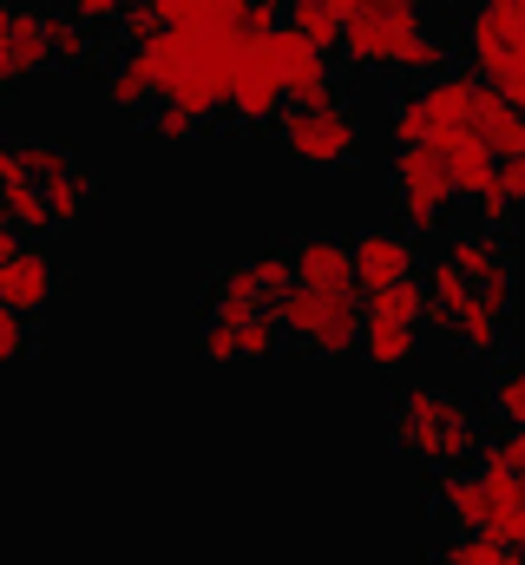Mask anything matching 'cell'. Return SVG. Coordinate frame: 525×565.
Here are the masks:
<instances>
[{
    "label": "cell",
    "instance_id": "1",
    "mask_svg": "<svg viewBox=\"0 0 525 565\" xmlns=\"http://www.w3.org/2000/svg\"><path fill=\"white\" fill-rule=\"evenodd\" d=\"M244 26L237 20H217V26H158L138 53L151 66V86L164 106L191 113L197 126L224 113L231 99V79H237V60H244Z\"/></svg>",
    "mask_w": 525,
    "mask_h": 565
},
{
    "label": "cell",
    "instance_id": "2",
    "mask_svg": "<svg viewBox=\"0 0 525 565\" xmlns=\"http://www.w3.org/2000/svg\"><path fill=\"white\" fill-rule=\"evenodd\" d=\"M335 53L362 73H400V79L447 73V40L427 26L420 0H368L355 13H342V46Z\"/></svg>",
    "mask_w": 525,
    "mask_h": 565
},
{
    "label": "cell",
    "instance_id": "3",
    "mask_svg": "<svg viewBox=\"0 0 525 565\" xmlns=\"http://www.w3.org/2000/svg\"><path fill=\"white\" fill-rule=\"evenodd\" d=\"M394 447L414 454L420 467H440V473H447V467H473L480 447H486L480 408H473L467 395L440 388V382H414V388H400V402H394Z\"/></svg>",
    "mask_w": 525,
    "mask_h": 565
},
{
    "label": "cell",
    "instance_id": "4",
    "mask_svg": "<svg viewBox=\"0 0 525 565\" xmlns=\"http://www.w3.org/2000/svg\"><path fill=\"white\" fill-rule=\"evenodd\" d=\"M433 500L447 513L453 533H486L500 546L525 553V473H500V467H447L433 480Z\"/></svg>",
    "mask_w": 525,
    "mask_h": 565
},
{
    "label": "cell",
    "instance_id": "5",
    "mask_svg": "<svg viewBox=\"0 0 525 565\" xmlns=\"http://www.w3.org/2000/svg\"><path fill=\"white\" fill-rule=\"evenodd\" d=\"M493 106V86L480 73H433L414 79V93H400L388 113L394 145H447V139H480V119Z\"/></svg>",
    "mask_w": 525,
    "mask_h": 565
},
{
    "label": "cell",
    "instance_id": "6",
    "mask_svg": "<svg viewBox=\"0 0 525 565\" xmlns=\"http://www.w3.org/2000/svg\"><path fill=\"white\" fill-rule=\"evenodd\" d=\"M420 282H427V329H440L460 355L493 362V355L506 349V322H513V316H506L500 302H486V296L460 277L447 257H433Z\"/></svg>",
    "mask_w": 525,
    "mask_h": 565
},
{
    "label": "cell",
    "instance_id": "7",
    "mask_svg": "<svg viewBox=\"0 0 525 565\" xmlns=\"http://www.w3.org/2000/svg\"><path fill=\"white\" fill-rule=\"evenodd\" d=\"M467 60L506 106L525 113V0H473Z\"/></svg>",
    "mask_w": 525,
    "mask_h": 565
},
{
    "label": "cell",
    "instance_id": "8",
    "mask_svg": "<svg viewBox=\"0 0 525 565\" xmlns=\"http://www.w3.org/2000/svg\"><path fill=\"white\" fill-rule=\"evenodd\" d=\"M276 322L289 342H302L309 355H349L362 349V289H315V282H289V296L276 302Z\"/></svg>",
    "mask_w": 525,
    "mask_h": 565
},
{
    "label": "cell",
    "instance_id": "9",
    "mask_svg": "<svg viewBox=\"0 0 525 565\" xmlns=\"http://www.w3.org/2000/svg\"><path fill=\"white\" fill-rule=\"evenodd\" d=\"M276 139H282V151L296 164H309V171H342V164L362 158V113L349 99H335V93L315 99V106H282Z\"/></svg>",
    "mask_w": 525,
    "mask_h": 565
},
{
    "label": "cell",
    "instance_id": "10",
    "mask_svg": "<svg viewBox=\"0 0 525 565\" xmlns=\"http://www.w3.org/2000/svg\"><path fill=\"white\" fill-rule=\"evenodd\" d=\"M394 211H400V231L427 237L447 224L453 211V178H447V158L433 145H394Z\"/></svg>",
    "mask_w": 525,
    "mask_h": 565
},
{
    "label": "cell",
    "instance_id": "11",
    "mask_svg": "<svg viewBox=\"0 0 525 565\" xmlns=\"http://www.w3.org/2000/svg\"><path fill=\"white\" fill-rule=\"evenodd\" d=\"M296 264L289 250H257L250 264H231L211 277V316L217 322H244V316H276V302L289 296Z\"/></svg>",
    "mask_w": 525,
    "mask_h": 565
},
{
    "label": "cell",
    "instance_id": "12",
    "mask_svg": "<svg viewBox=\"0 0 525 565\" xmlns=\"http://www.w3.org/2000/svg\"><path fill=\"white\" fill-rule=\"evenodd\" d=\"M20 151H26V178H33L40 198H46L53 231H79V224L93 217V178L79 171V158L53 139H20Z\"/></svg>",
    "mask_w": 525,
    "mask_h": 565
},
{
    "label": "cell",
    "instance_id": "13",
    "mask_svg": "<svg viewBox=\"0 0 525 565\" xmlns=\"http://www.w3.org/2000/svg\"><path fill=\"white\" fill-rule=\"evenodd\" d=\"M440 257H447L460 277L473 282L486 302H500V309L513 316V302H519V264H513V244H506V231H486V224H473V231H453V237L440 244Z\"/></svg>",
    "mask_w": 525,
    "mask_h": 565
},
{
    "label": "cell",
    "instance_id": "14",
    "mask_svg": "<svg viewBox=\"0 0 525 565\" xmlns=\"http://www.w3.org/2000/svg\"><path fill=\"white\" fill-rule=\"evenodd\" d=\"M282 79H276V53H269V33H250L244 40V60H237V79H231V99L224 113L237 126H276L282 119Z\"/></svg>",
    "mask_w": 525,
    "mask_h": 565
},
{
    "label": "cell",
    "instance_id": "15",
    "mask_svg": "<svg viewBox=\"0 0 525 565\" xmlns=\"http://www.w3.org/2000/svg\"><path fill=\"white\" fill-rule=\"evenodd\" d=\"M269 53H276V79H282V99H289V106H315V99L335 93V66H329V53H322L315 40H302L289 20L269 33Z\"/></svg>",
    "mask_w": 525,
    "mask_h": 565
},
{
    "label": "cell",
    "instance_id": "16",
    "mask_svg": "<svg viewBox=\"0 0 525 565\" xmlns=\"http://www.w3.org/2000/svg\"><path fill=\"white\" fill-rule=\"evenodd\" d=\"M349 257H355V289H362V296H375V289H388V282L420 277L414 231H400V224H375V231H362V237L349 244Z\"/></svg>",
    "mask_w": 525,
    "mask_h": 565
},
{
    "label": "cell",
    "instance_id": "17",
    "mask_svg": "<svg viewBox=\"0 0 525 565\" xmlns=\"http://www.w3.org/2000/svg\"><path fill=\"white\" fill-rule=\"evenodd\" d=\"M53 66V46H46V13L20 7V0H0V86H26L33 73Z\"/></svg>",
    "mask_w": 525,
    "mask_h": 565
},
{
    "label": "cell",
    "instance_id": "18",
    "mask_svg": "<svg viewBox=\"0 0 525 565\" xmlns=\"http://www.w3.org/2000/svg\"><path fill=\"white\" fill-rule=\"evenodd\" d=\"M53 296H60V264H53V250L20 244V250L0 264V302H7V309L40 316V309H53Z\"/></svg>",
    "mask_w": 525,
    "mask_h": 565
},
{
    "label": "cell",
    "instance_id": "19",
    "mask_svg": "<svg viewBox=\"0 0 525 565\" xmlns=\"http://www.w3.org/2000/svg\"><path fill=\"white\" fill-rule=\"evenodd\" d=\"M420 335H427L420 316H394V309H368V302H362V355H368L382 375H400V369L420 355Z\"/></svg>",
    "mask_w": 525,
    "mask_h": 565
},
{
    "label": "cell",
    "instance_id": "20",
    "mask_svg": "<svg viewBox=\"0 0 525 565\" xmlns=\"http://www.w3.org/2000/svg\"><path fill=\"white\" fill-rule=\"evenodd\" d=\"M440 158H447V178H453V198H467V204H480L493 184H500V158L486 151V139H447V145H433Z\"/></svg>",
    "mask_w": 525,
    "mask_h": 565
},
{
    "label": "cell",
    "instance_id": "21",
    "mask_svg": "<svg viewBox=\"0 0 525 565\" xmlns=\"http://www.w3.org/2000/svg\"><path fill=\"white\" fill-rule=\"evenodd\" d=\"M289 264H296V282H315V289H349L355 282V257H349L342 237H302L289 250Z\"/></svg>",
    "mask_w": 525,
    "mask_h": 565
},
{
    "label": "cell",
    "instance_id": "22",
    "mask_svg": "<svg viewBox=\"0 0 525 565\" xmlns=\"http://www.w3.org/2000/svg\"><path fill=\"white\" fill-rule=\"evenodd\" d=\"M46 46H53V66H66V73L99 66V26L73 20L66 7H60V13H46Z\"/></svg>",
    "mask_w": 525,
    "mask_h": 565
},
{
    "label": "cell",
    "instance_id": "23",
    "mask_svg": "<svg viewBox=\"0 0 525 565\" xmlns=\"http://www.w3.org/2000/svg\"><path fill=\"white\" fill-rule=\"evenodd\" d=\"M106 106H119V113H151V106H158L151 66H144L138 46H126V53L113 60V73H106Z\"/></svg>",
    "mask_w": 525,
    "mask_h": 565
},
{
    "label": "cell",
    "instance_id": "24",
    "mask_svg": "<svg viewBox=\"0 0 525 565\" xmlns=\"http://www.w3.org/2000/svg\"><path fill=\"white\" fill-rule=\"evenodd\" d=\"M158 13V26H217V20H237L244 0H144Z\"/></svg>",
    "mask_w": 525,
    "mask_h": 565
},
{
    "label": "cell",
    "instance_id": "25",
    "mask_svg": "<svg viewBox=\"0 0 525 565\" xmlns=\"http://www.w3.org/2000/svg\"><path fill=\"white\" fill-rule=\"evenodd\" d=\"M440 565H519V553L500 546V540H486V533H453L440 546Z\"/></svg>",
    "mask_w": 525,
    "mask_h": 565
},
{
    "label": "cell",
    "instance_id": "26",
    "mask_svg": "<svg viewBox=\"0 0 525 565\" xmlns=\"http://www.w3.org/2000/svg\"><path fill=\"white\" fill-rule=\"evenodd\" d=\"M289 26H296L302 40H315L322 53H335V46H342V13H335V7H322V0H315V7H289Z\"/></svg>",
    "mask_w": 525,
    "mask_h": 565
},
{
    "label": "cell",
    "instance_id": "27",
    "mask_svg": "<svg viewBox=\"0 0 525 565\" xmlns=\"http://www.w3.org/2000/svg\"><path fill=\"white\" fill-rule=\"evenodd\" d=\"M282 342V322L276 316H244L237 322V362H269Z\"/></svg>",
    "mask_w": 525,
    "mask_h": 565
},
{
    "label": "cell",
    "instance_id": "28",
    "mask_svg": "<svg viewBox=\"0 0 525 565\" xmlns=\"http://www.w3.org/2000/svg\"><path fill=\"white\" fill-rule=\"evenodd\" d=\"M144 126H151V139H164V145H184V139H197V132H204L191 113H178V106H164V99L144 113Z\"/></svg>",
    "mask_w": 525,
    "mask_h": 565
},
{
    "label": "cell",
    "instance_id": "29",
    "mask_svg": "<svg viewBox=\"0 0 525 565\" xmlns=\"http://www.w3.org/2000/svg\"><path fill=\"white\" fill-rule=\"evenodd\" d=\"M26 349H33V316H20V309L0 302V362H20Z\"/></svg>",
    "mask_w": 525,
    "mask_h": 565
},
{
    "label": "cell",
    "instance_id": "30",
    "mask_svg": "<svg viewBox=\"0 0 525 565\" xmlns=\"http://www.w3.org/2000/svg\"><path fill=\"white\" fill-rule=\"evenodd\" d=\"M73 20H86V26H119V13H126L131 0H60Z\"/></svg>",
    "mask_w": 525,
    "mask_h": 565
},
{
    "label": "cell",
    "instance_id": "31",
    "mask_svg": "<svg viewBox=\"0 0 525 565\" xmlns=\"http://www.w3.org/2000/svg\"><path fill=\"white\" fill-rule=\"evenodd\" d=\"M500 191L513 211H525V158H500Z\"/></svg>",
    "mask_w": 525,
    "mask_h": 565
},
{
    "label": "cell",
    "instance_id": "32",
    "mask_svg": "<svg viewBox=\"0 0 525 565\" xmlns=\"http://www.w3.org/2000/svg\"><path fill=\"white\" fill-rule=\"evenodd\" d=\"M20 244H26V237H20V231H13V224H0V264H7V257H13V250H20Z\"/></svg>",
    "mask_w": 525,
    "mask_h": 565
},
{
    "label": "cell",
    "instance_id": "33",
    "mask_svg": "<svg viewBox=\"0 0 525 565\" xmlns=\"http://www.w3.org/2000/svg\"><path fill=\"white\" fill-rule=\"evenodd\" d=\"M282 7H315V0H282ZM322 7H329V0H322Z\"/></svg>",
    "mask_w": 525,
    "mask_h": 565
},
{
    "label": "cell",
    "instance_id": "34",
    "mask_svg": "<svg viewBox=\"0 0 525 565\" xmlns=\"http://www.w3.org/2000/svg\"><path fill=\"white\" fill-rule=\"evenodd\" d=\"M519 565H525V553H519Z\"/></svg>",
    "mask_w": 525,
    "mask_h": 565
}]
</instances>
